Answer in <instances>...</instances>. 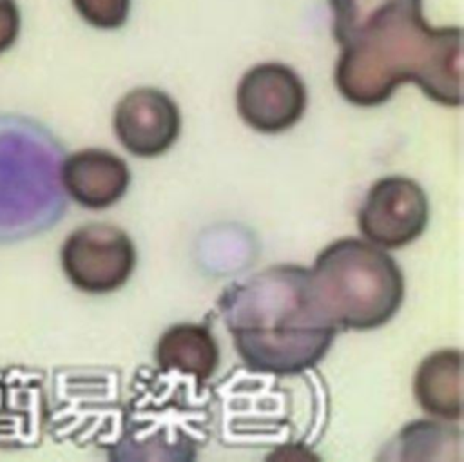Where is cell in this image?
Listing matches in <instances>:
<instances>
[{"label": "cell", "mask_w": 464, "mask_h": 462, "mask_svg": "<svg viewBox=\"0 0 464 462\" xmlns=\"http://www.w3.org/2000/svg\"><path fill=\"white\" fill-rule=\"evenodd\" d=\"M332 34L341 47L334 82L359 107L392 98L413 82L446 107L462 103V29L431 25L422 0H328Z\"/></svg>", "instance_id": "6da1fadb"}, {"label": "cell", "mask_w": 464, "mask_h": 462, "mask_svg": "<svg viewBox=\"0 0 464 462\" xmlns=\"http://www.w3.org/2000/svg\"><path fill=\"white\" fill-rule=\"evenodd\" d=\"M60 140L34 118L0 112V245L53 228L67 210Z\"/></svg>", "instance_id": "277c9868"}, {"label": "cell", "mask_w": 464, "mask_h": 462, "mask_svg": "<svg viewBox=\"0 0 464 462\" xmlns=\"http://www.w3.org/2000/svg\"><path fill=\"white\" fill-rule=\"evenodd\" d=\"M112 129L121 147L138 158L167 152L181 130V112L163 89L140 85L127 91L116 103Z\"/></svg>", "instance_id": "9c48e42d"}, {"label": "cell", "mask_w": 464, "mask_h": 462, "mask_svg": "<svg viewBox=\"0 0 464 462\" xmlns=\"http://www.w3.org/2000/svg\"><path fill=\"white\" fill-rule=\"evenodd\" d=\"M428 219L430 205L422 187L406 176H384L370 187L357 226L366 241L397 250L420 237Z\"/></svg>", "instance_id": "ba28073f"}, {"label": "cell", "mask_w": 464, "mask_h": 462, "mask_svg": "<svg viewBox=\"0 0 464 462\" xmlns=\"http://www.w3.org/2000/svg\"><path fill=\"white\" fill-rule=\"evenodd\" d=\"M417 404L431 417L457 422L462 419V351L442 348L420 361L413 377Z\"/></svg>", "instance_id": "8fae6325"}, {"label": "cell", "mask_w": 464, "mask_h": 462, "mask_svg": "<svg viewBox=\"0 0 464 462\" xmlns=\"http://www.w3.org/2000/svg\"><path fill=\"white\" fill-rule=\"evenodd\" d=\"M154 361L160 370L207 382L219 366V346L205 324L178 322L158 339Z\"/></svg>", "instance_id": "7c38bea8"}, {"label": "cell", "mask_w": 464, "mask_h": 462, "mask_svg": "<svg viewBox=\"0 0 464 462\" xmlns=\"http://www.w3.org/2000/svg\"><path fill=\"white\" fill-rule=\"evenodd\" d=\"M60 179L74 203L89 210H103L125 196L130 185V168L114 152L89 147L63 158Z\"/></svg>", "instance_id": "30bf717a"}, {"label": "cell", "mask_w": 464, "mask_h": 462, "mask_svg": "<svg viewBox=\"0 0 464 462\" xmlns=\"http://www.w3.org/2000/svg\"><path fill=\"white\" fill-rule=\"evenodd\" d=\"M123 408L112 460H194L214 420V391L176 371L141 366Z\"/></svg>", "instance_id": "3957f363"}, {"label": "cell", "mask_w": 464, "mask_h": 462, "mask_svg": "<svg viewBox=\"0 0 464 462\" xmlns=\"http://www.w3.org/2000/svg\"><path fill=\"white\" fill-rule=\"evenodd\" d=\"M22 29V14L16 0H0V54L9 51Z\"/></svg>", "instance_id": "5bb4252c"}, {"label": "cell", "mask_w": 464, "mask_h": 462, "mask_svg": "<svg viewBox=\"0 0 464 462\" xmlns=\"http://www.w3.org/2000/svg\"><path fill=\"white\" fill-rule=\"evenodd\" d=\"M67 281L85 294L121 288L136 268V248L125 230L111 223H87L72 230L60 248Z\"/></svg>", "instance_id": "8992f818"}, {"label": "cell", "mask_w": 464, "mask_h": 462, "mask_svg": "<svg viewBox=\"0 0 464 462\" xmlns=\"http://www.w3.org/2000/svg\"><path fill=\"white\" fill-rule=\"evenodd\" d=\"M76 13L92 27L116 29L130 13L132 0H71Z\"/></svg>", "instance_id": "4fadbf2b"}, {"label": "cell", "mask_w": 464, "mask_h": 462, "mask_svg": "<svg viewBox=\"0 0 464 462\" xmlns=\"http://www.w3.org/2000/svg\"><path fill=\"white\" fill-rule=\"evenodd\" d=\"M308 286L317 310L337 330L386 324L406 292L395 259L359 237H341L324 246L308 268Z\"/></svg>", "instance_id": "5b68a950"}, {"label": "cell", "mask_w": 464, "mask_h": 462, "mask_svg": "<svg viewBox=\"0 0 464 462\" xmlns=\"http://www.w3.org/2000/svg\"><path fill=\"white\" fill-rule=\"evenodd\" d=\"M219 313L246 370L295 377L312 370L330 350L337 328L317 310L308 268L274 265L228 284Z\"/></svg>", "instance_id": "7a4b0ae2"}, {"label": "cell", "mask_w": 464, "mask_h": 462, "mask_svg": "<svg viewBox=\"0 0 464 462\" xmlns=\"http://www.w3.org/2000/svg\"><path fill=\"white\" fill-rule=\"evenodd\" d=\"M308 92L299 72L283 62H259L237 82L236 109L241 120L263 134L294 127L304 114Z\"/></svg>", "instance_id": "52a82bcc"}]
</instances>
